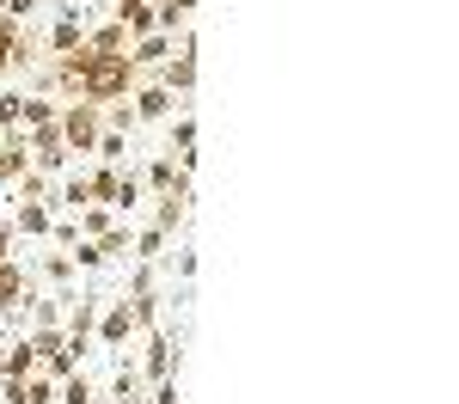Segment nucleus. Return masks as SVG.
Returning a JSON list of instances; mask_svg holds the SVG:
<instances>
[{
  "mask_svg": "<svg viewBox=\"0 0 459 404\" xmlns=\"http://www.w3.org/2000/svg\"><path fill=\"white\" fill-rule=\"evenodd\" d=\"M37 367H43V362H37V349L25 343V337H19V343L0 356V374H6V380H25V374H37Z\"/></svg>",
  "mask_w": 459,
  "mask_h": 404,
  "instance_id": "18",
  "label": "nucleus"
},
{
  "mask_svg": "<svg viewBox=\"0 0 459 404\" xmlns=\"http://www.w3.org/2000/svg\"><path fill=\"white\" fill-rule=\"evenodd\" d=\"M129 110H135V123H166L172 110H184V99H178L172 86H160V80H135Z\"/></svg>",
  "mask_w": 459,
  "mask_h": 404,
  "instance_id": "5",
  "label": "nucleus"
},
{
  "mask_svg": "<svg viewBox=\"0 0 459 404\" xmlns=\"http://www.w3.org/2000/svg\"><path fill=\"white\" fill-rule=\"evenodd\" d=\"M13 233L19 239H49V227H56V209L49 202H13Z\"/></svg>",
  "mask_w": 459,
  "mask_h": 404,
  "instance_id": "8",
  "label": "nucleus"
},
{
  "mask_svg": "<svg viewBox=\"0 0 459 404\" xmlns=\"http://www.w3.org/2000/svg\"><path fill=\"white\" fill-rule=\"evenodd\" d=\"M166 153H172L178 166H196V110L190 105L172 116V147H166Z\"/></svg>",
  "mask_w": 459,
  "mask_h": 404,
  "instance_id": "11",
  "label": "nucleus"
},
{
  "mask_svg": "<svg viewBox=\"0 0 459 404\" xmlns=\"http://www.w3.org/2000/svg\"><path fill=\"white\" fill-rule=\"evenodd\" d=\"M190 19H196V0H153V31H190Z\"/></svg>",
  "mask_w": 459,
  "mask_h": 404,
  "instance_id": "12",
  "label": "nucleus"
},
{
  "mask_svg": "<svg viewBox=\"0 0 459 404\" xmlns=\"http://www.w3.org/2000/svg\"><path fill=\"white\" fill-rule=\"evenodd\" d=\"M86 56H129V31L117 25V19H105V25H86V43H80Z\"/></svg>",
  "mask_w": 459,
  "mask_h": 404,
  "instance_id": "9",
  "label": "nucleus"
},
{
  "mask_svg": "<svg viewBox=\"0 0 459 404\" xmlns=\"http://www.w3.org/2000/svg\"><path fill=\"white\" fill-rule=\"evenodd\" d=\"M92 245H99V252H105V263H110V257H129V252H135V233H129V220H117L110 233H99V239H92Z\"/></svg>",
  "mask_w": 459,
  "mask_h": 404,
  "instance_id": "19",
  "label": "nucleus"
},
{
  "mask_svg": "<svg viewBox=\"0 0 459 404\" xmlns=\"http://www.w3.org/2000/svg\"><path fill=\"white\" fill-rule=\"evenodd\" d=\"M37 276H43L49 288H68L80 270H74V257H68V252H43V257H37Z\"/></svg>",
  "mask_w": 459,
  "mask_h": 404,
  "instance_id": "16",
  "label": "nucleus"
},
{
  "mask_svg": "<svg viewBox=\"0 0 459 404\" xmlns=\"http://www.w3.org/2000/svg\"><path fill=\"white\" fill-rule=\"evenodd\" d=\"M86 404H117V399H99V392H92V399H86Z\"/></svg>",
  "mask_w": 459,
  "mask_h": 404,
  "instance_id": "23",
  "label": "nucleus"
},
{
  "mask_svg": "<svg viewBox=\"0 0 459 404\" xmlns=\"http://www.w3.org/2000/svg\"><path fill=\"white\" fill-rule=\"evenodd\" d=\"M56 129H62V142L68 153H92L99 135H105V105H86V99H68V105L56 110Z\"/></svg>",
  "mask_w": 459,
  "mask_h": 404,
  "instance_id": "1",
  "label": "nucleus"
},
{
  "mask_svg": "<svg viewBox=\"0 0 459 404\" xmlns=\"http://www.w3.org/2000/svg\"><path fill=\"white\" fill-rule=\"evenodd\" d=\"M117 227V215H110L105 202H86V209H74V233L80 239H99V233H110Z\"/></svg>",
  "mask_w": 459,
  "mask_h": 404,
  "instance_id": "15",
  "label": "nucleus"
},
{
  "mask_svg": "<svg viewBox=\"0 0 459 404\" xmlns=\"http://www.w3.org/2000/svg\"><path fill=\"white\" fill-rule=\"evenodd\" d=\"M13 245H19V233H13V220H0V263H6V257H19Z\"/></svg>",
  "mask_w": 459,
  "mask_h": 404,
  "instance_id": "22",
  "label": "nucleus"
},
{
  "mask_svg": "<svg viewBox=\"0 0 459 404\" xmlns=\"http://www.w3.org/2000/svg\"><path fill=\"white\" fill-rule=\"evenodd\" d=\"M142 380H147V392L160 386V380H178V343H172V331H142Z\"/></svg>",
  "mask_w": 459,
  "mask_h": 404,
  "instance_id": "3",
  "label": "nucleus"
},
{
  "mask_svg": "<svg viewBox=\"0 0 459 404\" xmlns=\"http://www.w3.org/2000/svg\"><path fill=\"white\" fill-rule=\"evenodd\" d=\"M37 6H43V0H0V19H19V25H25Z\"/></svg>",
  "mask_w": 459,
  "mask_h": 404,
  "instance_id": "20",
  "label": "nucleus"
},
{
  "mask_svg": "<svg viewBox=\"0 0 459 404\" xmlns=\"http://www.w3.org/2000/svg\"><path fill=\"white\" fill-rule=\"evenodd\" d=\"M147 404H184V399H178V380H160V386L147 392Z\"/></svg>",
  "mask_w": 459,
  "mask_h": 404,
  "instance_id": "21",
  "label": "nucleus"
},
{
  "mask_svg": "<svg viewBox=\"0 0 459 404\" xmlns=\"http://www.w3.org/2000/svg\"><path fill=\"white\" fill-rule=\"evenodd\" d=\"M25 288H31L25 263H19V257H6V263H0V313H13V306L25 300Z\"/></svg>",
  "mask_w": 459,
  "mask_h": 404,
  "instance_id": "14",
  "label": "nucleus"
},
{
  "mask_svg": "<svg viewBox=\"0 0 459 404\" xmlns=\"http://www.w3.org/2000/svg\"><path fill=\"white\" fill-rule=\"evenodd\" d=\"M86 43V13L80 6H56V25H49V62L56 56H74Z\"/></svg>",
  "mask_w": 459,
  "mask_h": 404,
  "instance_id": "6",
  "label": "nucleus"
},
{
  "mask_svg": "<svg viewBox=\"0 0 459 404\" xmlns=\"http://www.w3.org/2000/svg\"><path fill=\"white\" fill-rule=\"evenodd\" d=\"M142 202H147L142 172H129V166H123V178H117V196H110V215H117V220H129L135 209H142Z\"/></svg>",
  "mask_w": 459,
  "mask_h": 404,
  "instance_id": "13",
  "label": "nucleus"
},
{
  "mask_svg": "<svg viewBox=\"0 0 459 404\" xmlns=\"http://www.w3.org/2000/svg\"><path fill=\"white\" fill-rule=\"evenodd\" d=\"M129 337H142V325H135V306H129V300L117 294V300H105V306H99V325H92V343H99V349H123Z\"/></svg>",
  "mask_w": 459,
  "mask_h": 404,
  "instance_id": "4",
  "label": "nucleus"
},
{
  "mask_svg": "<svg viewBox=\"0 0 459 404\" xmlns=\"http://www.w3.org/2000/svg\"><path fill=\"white\" fill-rule=\"evenodd\" d=\"M147 80H160V86H172L178 99L190 105V92H196V31H184V43H178L172 56L160 62V68L147 73Z\"/></svg>",
  "mask_w": 459,
  "mask_h": 404,
  "instance_id": "2",
  "label": "nucleus"
},
{
  "mask_svg": "<svg viewBox=\"0 0 459 404\" xmlns=\"http://www.w3.org/2000/svg\"><path fill=\"white\" fill-rule=\"evenodd\" d=\"M25 343L37 349V362H49V356L68 349V331H62V325H31V331H25Z\"/></svg>",
  "mask_w": 459,
  "mask_h": 404,
  "instance_id": "17",
  "label": "nucleus"
},
{
  "mask_svg": "<svg viewBox=\"0 0 459 404\" xmlns=\"http://www.w3.org/2000/svg\"><path fill=\"white\" fill-rule=\"evenodd\" d=\"M184 178H190V166H178L172 153H153V166L142 172V190H153V196H166V190H178Z\"/></svg>",
  "mask_w": 459,
  "mask_h": 404,
  "instance_id": "10",
  "label": "nucleus"
},
{
  "mask_svg": "<svg viewBox=\"0 0 459 404\" xmlns=\"http://www.w3.org/2000/svg\"><path fill=\"white\" fill-rule=\"evenodd\" d=\"M13 68H31V37H25L19 19H0V73Z\"/></svg>",
  "mask_w": 459,
  "mask_h": 404,
  "instance_id": "7",
  "label": "nucleus"
}]
</instances>
